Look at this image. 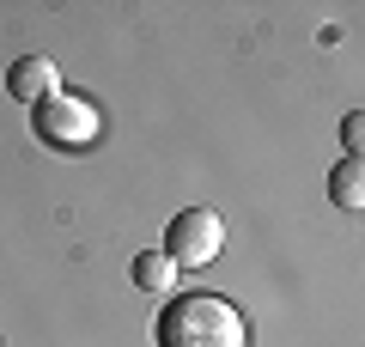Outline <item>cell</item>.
<instances>
[{"mask_svg":"<svg viewBox=\"0 0 365 347\" xmlns=\"http://www.w3.org/2000/svg\"><path fill=\"white\" fill-rule=\"evenodd\" d=\"M244 311L220 293H182L158 311L153 323V347H244Z\"/></svg>","mask_w":365,"mask_h":347,"instance_id":"1","label":"cell"},{"mask_svg":"<svg viewBox=\"0 0 365 347\" xmlns=\"http://www.w3.org/2000/svg\"><path fill=\"white\" fill-rule=\"evenodd\" d=\"M31 129H37L43 146H55V153H79V146L98 141V110H91L86 98H73V91H49L43 104H31Z\"/></svg>","mask_w":365,"mask_h":347,"instance_id":"2","label":"cell"},{"mask_svg":"<svg viewBox=\"0 0 365 347\" xmlns=\"http://www.w3.org/2000/svg\"><path fill=\"white\" fill-rule=\"evenodd\" d=\"M220 244H225V226H220L213 207H182V213L170 219V231H165L170 268H207V262L220 256Z\"/></svg>","mask_w":365,"mask_h":347,"instance_id":"3","label":"cell"},{"mask_svg":"<svg viewBox=\"0 0 365 347\" xmlns=\"http://www.w3.org/2000/svg\"><path fill=\"white\" fill-rule=\"evenodd\" d=\"M6 91H13L19 104H43L49 91H61V67H55L49 55H19V61L6 67Z\"/></svg>","mask_w":365,"mask_h":347,"instance_id":"4","label":"cell"},{"mask_svg":"<svg viewBox=\"0 0 365 347\" xmlns=\"http://www.w3.org/2000/svg\"><path fill=\"white\" fill-rule=\"evenodd\" d=\"M329 201H335L341 213H359L365 207V165L359 159H341V165L329 171Z\"/></svg>","mask_w":365,"mask_h":347,"instance_id":"5","label":"cell"},{"mask_svg":"<svg viewBox=\"0 0 365 347\" xmlns=\"http://www.w3.org/2000/svg\"><path fill=\"white\" fill-rule=\"evenodd\" d=\"M170 281H177V268H170L165 250H140V256H134V286H140V293H165Z\"/></svg>","mask_w":365,"mask_h":347,"instance_id":"6","label":"cell"},{"mask_svg":"<svg viewBox=\"0 0 365 347\" xmlns=\"http://www.w3.org/2000/svg\"><path fill=\"white\" fill-rule=\"evenodd\" d=\"M341 146H347V159H359V146H365V116H359V110L341 122Z\"/></svg>","mask_w":365,"mask_h":347,"instance_id":"7","label":"cell"}]
</instances>
